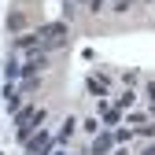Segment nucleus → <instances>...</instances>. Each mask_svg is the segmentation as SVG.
Segmentation results:
<instances>
[{
	"label": "nucleus",
	"instance_id": "12",
	"mask_svg": "<svg viewBox=\"0 0 155 155\" xmlns=\"http://www.w3.org/2000/svg\"><path fill=\"white\" fill-rule=\"evenodd\" d=\"M81 133H85V137H96V133H100V122H96V118H85L81 122Z\"/></svg>",
	"mask_w": 155,
	"mask_h": 155
},
{
	"label": "nucleus",
	"instance_id": "5",
	"mask_svg": "<svg viewBox=\"0 0 155 155\" xmlns=\"http://www.w3.org/2000/svg\"><path fill=\"white\" fill-rule=\"evenodd\" d=\"M85 89H89V96H96V100H107V96H111V81H107V74H89Z\"/></svg>",
	"mask_w": 155,
	"mask_h": 155
},
{
	"label": "nucleus",
	"instance_id": "3",
	"mask_svg": "<svg viewBox=\"0 0 155 155\" xmlns=\"http://www.w3.org/2000/svg\"><path fill=\"white\" fill-rule=\"evenodd\" d=\"M114 151V129H100L89 144V155H111Z\"/></svg>",
	"mask_w": 155,
	"mask_h": 155
},
{
	"label": "nucleus",
	"instance_id": "14",
	"mask_svg": "<svg viewBox=\"0 0 155 155\" xmlns=\"http://www.w3.org/2000/svg\"><path fill=\"white\" fill-rule=\"evenodd\" d=\"M137 137H148V140H155V122H144V126H137Z\"/></svg>",
	"mask_w": 155,
	"mask_h": 155
},
{
	"label": "nucleus",
	"instance_id": "9",
	"mask_svg": "<svg viewBox=\"0 0 155 155\" xmlns=\"http://www.w3.org/2000/svg\"><path fill=\"white\" fill-rule=\"evenodd\" d=\"M133 104H137V92H133V89H126V92L118 96V100H114V107H118V111H129Z\"/></svg>",
	"mask_w": 155,
	"mask_h": 155
},
{
	"label": "nucleus",
	"instance_id": "17",
	"mask_svg": "<svg viewBox=\"0 0 155 155\" xmlns=\"http://www.w3.org/2000/svg\"><path fill=\"white\" fill-rule=\"evenodd\" d=\"M148 114H151V118H155V104H151V107H148Z\"/></svg>",
	"mask_w": 155,
	"mask_h": 155
},
{
	"label": "nucleus",
	"instance_id": "11",
	"mask_svg": "<svg viewBox=\"0 0 155 155\" xmlns=\"http://www.w3.org/2000/svg\"><path fill=\"white\" fill-rule=\"evenodd\" d=\"M137 81H140V70H122V85L126 89H133Z\"/></svg>",
	"mask_w": 155,
	"mask_h": 155
},
{
	"label": "nucleus",
	"instance_id": "15",
	"mask_svg": "<svg viewBox=\"0 0 155 155\" xmlns=\"http://www.w3.org/2000/svg\"><path fill=\"white\" fill-rule=\"evenodd\" d=\"M111 155H129V148H126V144H122V148H114V151H111Z\"/></svg>",
	"mask_w": 155,
	"mask_h": 155
},
{
	"label": "nucleus",
	"instance_id": "4",
	"mask_svg": "<svg viewBox=\"0 0 155 155\" xmlns=\"http://www.w3.org/2000/svg\"><path fill=\"white\" fill-rule=\"evenodd\" d=\"M41 41H52V45H67V26L63 22H41L37 26Z\"/></svg>",
	"mask_w": 155,
	"mask_h": 155
},
{
	"label": "nucleus",
	"instance_id": "16",
	"mask_svg": "<svg viewBox=\"0 0 155 155\" xmlns=\"http://www.w3.org/2000/svg\"><path fill=\"white\" fill-rule=\"evenodd\" d=\"M140 155H155V140H151V144H148V148H144Z\"/></svg>",
	"mask_w": 155,
	"mask_h": 155
},
{
	"label": "nucleus",
	"instance_id": "7",
	"mask_svg": "<svg viewBox=\"0 0 155 155\" xmlns=\"http://www.w3.org/2000/svg\"><path fill=\"white\" fill-rule=\"evenodd\" d=\"M78 129H81V122H78V118H74V114H67V118H63V129H59V133H55V144H67V140L74 137V133H78Z\"/></svg>",
	"mask_w": 155,
	"mask_h": 155
},
{
	"label": "nucleus",
	"instance_id": "8",
	"mask_svg": "<svg viewBox=\"0 0 155 155\" xmlns=\"http://www.w3.org/2000/svg\"><path fill=\"white\" fill-rule=\"evenodd\" d=\"M4 104H8V111H11V114L22 107V96H18V89H15V85H8V89H4Z\"/></svg>",
	"mask_w": 155,
	"mask_h": 155
},
{
	"label": "nucleus",
	"instance_id": "1",
	"mask_svg": "<svg viewBox=\"0 0 155 155\" xmlns=\"http://www.w3.org/2000/svg\"><path fill=\"white\" fill-rule=\"evenodd\" d=\"M45 122H48V107L22 104V107L15 111V137H18V144H26L37 129H45Z\"/></svg>",
	"mask_w": 155,
	"mask_h": 155
},
{
	"label": "nucleus",
	"instance_id": "6",
	"mask_svg": "<svg viewBox=\"0 0 155 155\" xmlns=\"http://www.w3.org/2000/svg\"><path fill=\"white\" fill-rule=\"evenodd\" d=\"M41 45H45V41H41V33H37V30H33V33H18V37H15V52H45Z\"/></svg>",
	"mask_w": 155,
	"mask_h": 155
},
{
	"label": "nucleus",
	"instance_id": "19",
	"mask_svg": "<svg viewBox=\"0 0 155 155\" xmlns=\"http://www.w3.org/2000/svg\"><path fill=\"white\" fill-rule=\"evenodd\" d=\"M55 155H63V151H55Z\"/></svg>",
	"mask_w": 155,
	"mask_h": 155
},
{
	"label": "nucleus",
	"instance_id": "10",
	"mask_svg": "<svg viewBox=\"0 0 155 155\" xmlns=\"http://www.w3.org/2000/svg\"><path fill=\"white\" fill-rule=\"evenodd\" d=\"M133 137H137V129H114V144H118V148H122V144H129Z\"/></svg>",
	"mask_w": 155,
	"mask_h": 155
},
{
	"label": "nucleus",
	"instance_id": "18",
	"mask_svg": "<svg viewBox=\"0 0 155 155\" xmlns=\"http://www.w3.org/2000/svg\"><path fill=\"white\" fill-rule=\"evenodd\" d=\"M144 4H155V0H144Z\"/></svg>",
	"mask_w": 155,
	"mask_h": 155
},
{
	"label": "nucleus",
	"instance_id": "2",
	"mask_svg": "<svg viewBox=\"0 0 155 155\" xmlns=\"http://www.w3.org/2000/svg\"><path fill=\"white\" fill-rule=\"evenodd\" d=\"M22 148H26V155H52V148H55V137H52L48 129H37V133H33V137H30Z\"/></svg>",
	"mask_w": 155,
	"mask_h": 155
},
{
	"label": "nucleus",
	"instance_id": "13",
	"mask_svg": "<svg viewBox=\"0 0 155 155\" xmlns=\"http://www.w3.org/2000/svg\"><path fill=\"white\" fill-rule=\"evenodd\" d=\"M22 22H26V18L18 15V11H15V15H8V30H11V33H18V30H22Z\"/></svg>",
	"mask_w": 155,
	"mask_h": 155
}]
</instances>
